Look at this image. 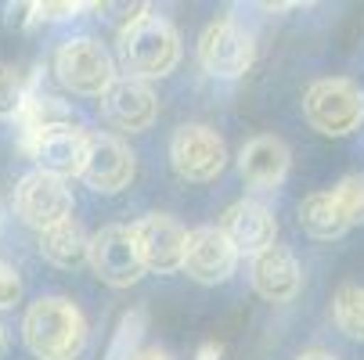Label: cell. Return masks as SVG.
I'll return each instance as SVG.
<instances>
[{"instance_id": "obj_1", "label": "cell", "mask_w": 364, "mask_h": 360, "mask_svg": "<svg viewBox=\"0 0 364 360\" xmlns=\"http://www.w3.org/2000/svg\"><path fill=\"white\" fill-rule=\"evenodd\" d=\"M119 62L130 80H163L181 62V36L159 15H137L119 26Z\"/></svg>"}, {"instance_id": "obj_2", "label": "cell", "mask_w": 364, "mask_h": 360, "mask_svg": "<svg viewBox=\"0 0 364 360\" xmlns=\"http://www.w3.org/2000/svg\"><path fill=\"white\" fill-rule=\"evenodd\" d=\"M22 332H26V346L40 360H76L87 346V321L62 295L36 299L26 310Z\"/></svg>"}, {"instance_id": "obj_3", "label": "cell", "mask_w": 364, "mask_h": 360, "mask_svg": "<svg viewBox=\"0 0 364 360\" xmlns=\"http://www.w3.org/2000/svg\"><path fill=\"white\" fill-rule=\"evenodd\" d=\"M306 123L325 137H346L364 123V90L353 80H318L303 94Z\"/></svg>"}, {"instance_id": "obj_4", "label": "cell", "mask_w": 364, "mask_h": 360, "mask_svg": "<svg viewBox=\"0 0 364 360\" xmlns=\"http://www.w3.org/2000/svg\"><path fill=\"white\" fill-rule=\"evenodd\" d=\"M55 76L73 94L101 97V94L112 87V80H116V65H112V55L97 40L76 36V40H65L58 47V55H55Z\"/></svg>"}, {"instance_id": "obj_5", "label": "cell", "mask_w": 364, "mask_h": 360, "mask_svg": "<svg viewBox=\"0 0 364 360\" xmlns=\"http://www.w3.org/2000/svg\"><path fill=\"white\" fill-rule=\"evenodd\" d=\"M11 205H15V217L26 227H33L36 234L62 224V220H73V191H69V184L62 177L43 173V170H33L15 184Z\"/></svg>"}, {"instance_id": "obj_6", "label": "cell", "mask_w": 364, "mask_h": 360, "mask_svg": "<svg viewBox=\"0 0 364 360\" xmlns=\"http://www.w3.org/2000/svg\"><path fill=\"white\" fill-rule=\"evenodd\" d=\"M256 58L252 33L235 18H217L198 36V62L217 80H238Z\"/></svg>"}, {"instance_id": "obj_7", "label": "cell", "mask_w": 364, "mask_h": 360, "mask_svg": "<svg viewBox=\"0 0 364 360\" xmlns=\"http://www.w3.org/2000/svg\"><path fill=\"white\" fill-rule=\"evenodd\" d=\"M87 263H90V271L101 281L112 285V288H130L144 274V263L137 256L134 234L123 224H109V227H101L97 234L87 238Z\"/></svg>"}, {"instance_id": "obj_8", "label": "cell", "mask_w": 364, "mask_h": 360, "mask_svg": "<svg viewBox=\"0 0 364 360\" xmlns=\"http://www.w3.org/2000/svg\"><path fill=\"white\" fill-rule=\"evenodd\" d=\"M170 163L184 180H198V184L217 180L228 166V144L217 130L202 123H188L170 141Z\"/></svg>"}, {"instance_id": "obj_9", "label": "cell", "mask_w": 364, "mask_h": 360, "mask_svg": "<svg viewBox=\"0 0 364 360\" xmlns=\"http://www.w3.org/2000/svg\"><path fill=\"white\" fill-rule=\"evenodd\" d=\"M18 148L36 163V170L50 173V177H80L83 159H87V133L69 126H50L40 133H22Z\"/></svg>"}, {"instance_id": "obj_10", "label": "cell", "mask_w": 364, "mask_h": 360, "mask_svg": "<svg viewBox=\"0 0 364 360\" xmlns=\"http://www.w3.org/2000/svg\"><path fill=\"white\" fill-rule=\"evenodd\" d=\"M134 234V245H137V256L144 271H155V274H173L181 271L184 263V245H188V231L173 220V217H163V213H151L144 220H137L130 227Z\"/></svg>"}, {"instance_id": "obj_11", "label": "cell", "mask_w": 364, "mask_h": 360, "mask_svg": "<svg viewBox=\"0 0 364 360\" xmlns=\"http://www.w3.org/2000/svg\"><path fill=\"white\" fill-rule=\"evenodd\" d=\"M80 177L101 195H116L134 180V151L112 133H87V159Z\"/></svg>"}, {"instance_id": "obj_12", "label": "cell", "mask_w": 364, "mask_h": 360, "mask_svg": "<svg viewBox=\"0 0 364 360\" xmlns=\"http://www.w3.org/2000/svg\"><path fill=\"white\" fill-rule=\"evenodd\" d=\"M235 267H238V252L220 234V227H198V231L188 234L181 271L191 281H198V285H220V281H228L235 274Z\"/></svg>"}, {"instance_id": "obj_13", "label": "cell", "mask_w": 364, "mask_h": 360, "mask_svg": "<svg viewBox=\"0 0 364 360\" xmlns=\"http://www.w3.org/2000/svg\"><path fill=\"white\" fill-rule=\"evenodd\" d=\"M220 234L231 241V249L242 256H259L264 249L274 245L278 238V220L267 209L264 202L256 198H242L235 205H228L224 217H220Z\"/></svg>"}, {"instance_id": "obj_14", "label": "cell", "mask_w": 364, "mask_h": 360, "mask_svg": "<svg viewBox=\"0 0 364 360\" xmlns=\"http://www.w3.org/2000/svg\"><path fill=\"white\" fill-rule=\"evenodd\" d=\"M101 112L105 119L119 130H148L159 116V97L144 80H130V76H116L112 87L101 94Z\"/></svg>"}, {"instance_id": "obj_15", "label": "cell", "mask_w": 364, "mask_h": 360, "mask_svg": "<svg viewBox=\"0 0 364 360\" xmlns=\"http://www.w3.org/2000/svg\"><path fill=\"white\" fill-rule=\"evenodd\" d=\"M289 163H292L289 144L274 133H259L245 141L238 151V173L245 177L249 187H259V191H274L289 177Z\"/></svg>"}, {"instance_id": "obj_16", "label": "cell", "mask_w": 364, "mask_h": 360, "mask_svg": "<svg viewBox=\"0 0 364 360\" xmlns=\"http://www.w3.org/2000/svg\"><path fill=\"white\" fill-rule=\"evenodd\" d=\"M252 285L256 292L271 299V302H289L299 295V285H303V271H299V260L285 249V245H271L259 256H252Z\"/></svg>"}, {"instance_id": "obj_17", "label": "cell", "mask_w": 364, "mask_h": 360, "mask_svg": "<svg viewBox=\"0 0 364 360\" xmlns=\"http://www.w3.org/2000/svg\"><path fill=\"white\" fill-rule=\"evenodd\" d=\"M299 227L310 234V238H318V241H332L339 238L350 224L343 217V209L336 205L332 191H314V195H306L299 202Z\"/></svg>"}, {"instance_id": "obj_18", "label": "cell", "mask_w": 364, "mask_h": 360, "mask_svg": "<svg viewBox=\"0 0 364 360\" xmlns=\"http://www.w3.org/2000/svg\"><path fill=\"white\" fill-rule=\"evenodd\" d=\"M40 256L55 267H76L87 260V234L76 220H62L40 231Z\"/></svg>"}, {"instance_id": "obj_19", "label": "cell", "mask_w": 364, "mask_h": 360, "mask_svg": "<svg viewBox=\"0 0 364 360\" xmlns=\"http://www.w3.org/2000/svg\"><path fill=\"white\" fill-rule=\"evenodd\" d=\"M332 314L343 335L364 342V288L360 285H343L332 299Z\"/></svg>"}, {"instance_id": "obj_20", "label": "cell", "mask_w": 364, "mask_h": 360, "mask_svg": "<svg viewBox=\"0 0 364 360\" xmlns=\"http://www.w3.org/2000/svg\"><path fill=\"white\" fill-rule=\"evenodd\" d=\"M144 328H148L144 310H127V314L119 317V324H116V335H112V342H109L105 360H134V356L141 353V335H144Z\"/></svg>"}, {"instance_id": "obj_21", "label": "cell", "mask_w": 364, "mask_h": 360, "mask_svg": "<svg viewBox=\"0 0 364 360\" xmlns=\"http://www.w3.org/2000/svg\"><path fill=\"white\" fill-rule=\"evenodd\" d=\"M332 198H336V205L343 209V217H346L350 227L353 224H364V173L343 177L339 187L332 191Z\"/></svg>"}, {"instance_id": "obj_22", "label": "cell", "mask_w": 364, "mask_h": 360, "mask_svg": "<svg viewBox=\"0 0 364 360\" xmlns=\"http://www.w3.org/2000/svg\"><path fill=\"white\" fill-rule=\"evenodd\" d=\"M26 101V80L11 65H0V119H15Z\"/></svg>"}, {"instance_id": "obj_23", "label": "cell", "mask_w": 364, "mask_h": 360, "mask_svg": "<svg viewBox=\"0 0 364 360\" xmlns=\"http://www.w3.org/2000/svg\"><path fill=\"white\" fill-rule=\"evenodd\" d=\"M22 295V281H18V271L11 263L0 260V310H8V306H15Z\"/></svg>"}, {"instance_id": "obj_24", "label": "cell", "mask_w": 364, "mask_h": 360, "mask_svg": "<svg viewBox=\"0 0 364 360\" xmlns=\"http://www.w3.org/2000/svg\"><path fill=\"white\" fill-rule=\"evenodd\" d=\"M195 360H220V346H217V342H205V346H198Z\"/></svg>"}, {"instance_id": "obj_25", "label": "cell", "mask_w": 364, "mask_h": 360, "mask_svg": "<svg viewBox=\"0 0 364 360\" xmlns=\"http://www.w3.org/2000/svg\"><path fill=\"white\" fill-rule=\"evenodd\" d=\"M296 360H336L328 349H306V353H299Z\"/></svg>"}, {"instance_id": "obj_26", "label": "cell", "mask_w": 364, "mask_h": 360, "mask_svg": "<svg viewBox=\"0 0 364 360\" xmlns=\"http://www.w3.org/2000/svg\"><path fill=\"white\" fill-rule=\"evenodd\" d=\"M134 360H170V353H163V349H141Z\"/></svg>"}, {"instance_id": "obj_27", "label": "cell", "mask_w": 364, "mask_h": 360, "mask_svg": "<svg viewBox=\"0 0 364 360\" xmlns=\"http://www.w3.org/2000/svg\"><path fill=\"white\" fill-rule=\"evenodd\" d=\"M4 349H8V324L0 321V356H4Z\"/></svg>"}, {"instance_id": "obj_28", "label": "cell", "mask_w": 364, "mask_h": 360, "mask_svg": "<svg viewBox=\"0 0 364 360\" xmlns=\"http://www.w3.org/2000/svg\"><path fill=\"white\" fill-rule=\"evenodd\" d=\"M0 224H4V217H0Z\"/></svg>"}]
</instances>
